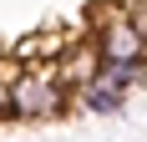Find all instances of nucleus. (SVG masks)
<instances>
[{"mask_svg":"<svg viewBox=\"0 0 147 142\" xmlns=\"http://www.w3.org/2000/svg\"><path fill=\"white\" fill-rule=\"evenodd\" d=\"M10 71L15 66H0V122L10 117Z\"/></svg>","mask_w":147,"mask_h":142,"instance_id":"4","label":"nucleus"},{"mask_svg":"<svg viewBox=\"0 0 147 142\" xmlns=\"http://www.w3.org/2000/svg\"><path fill=\"white\" fill-rule=\"evenodd\" d=\"M122 5H137V0H122Z\"/></svg>","mask_w":147,"mask_h":142,"instance_id":"5","label":"nucleus"},{"mask_svg":"<svg viewBox=\"0 0 147 142\" xmlns=\"http://www.w3.org/2000/svg\"><path fill=\"white\" fill-rule=\"evenodd\" d=\"M117 61H147V30L132 20L127 5L107 15L96 30V66H117Z\"/></svg>","mask_w":147,"mask_h":142,"instance_id":"2","label":"nucleus"},{"mask_svg":"<svg viewBox=\"0 0 147 142\" xmlns=\"http://www.w3.org/2000/svg\"><path fill=\"white\" fill-rule=\"evenodd\" d=\"M71 81L61 66H36L26 61L20 71H10V117L15 122H46V117L66 112Z\"/></svg>","mask_w":147,"mask_h":142,"instance_id":"1","label":"nucleus"},{"mask_svg":"<svg viewBox=\"0 0 147 142\" xmlns=\"http://www.w3.org/2000/svg\"><path fill=\"white\" fill-rule=\"evenodd\" d=\"M76 101H81V107H86V112H117L122 101H127V91H122L117 81H107L102 71H91L86 81L76 86Z\"/></svg>","mask_w":147,"mask_h":142,"instance_id":"3","label":"nucleus"}]
</instances>
